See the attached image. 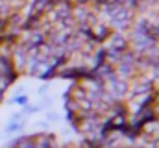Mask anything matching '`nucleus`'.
<instances>
[{
  "instance_id": "5",
  "label": "nucleus",
  "mask_w": 159,
  "mask_h": 148,
  "mask_svg": "<svg viewBox=\"0 0 159 148\" xmlns=\"http://www.w3.org/2000/svg\"><path fill=\"white\" fill-rule=\"evenodd\" d=\"M11 102H13V104H19V106H22V108L30 104V100H28V96H26V95H17Z\"/></svg>"
},
{
  "instance_id": "2",
  "label": "nucleus",
  "mask_w": 159,
  "mask_h": 148,
  "mask_svg": "<svg viewBox=\"0 0 159 148\" xmlns=\"http://www.w3.org/2000/svg\"><path fill=\"white\" fill-rule=\"evenodd\" d=\"M152 91H156L154 81L152 80H141V81H137V83L131 85L129 95L131 96H137V95H146V93H152Z\"/></svg>"
},
{
  "instance_id": "4",
  "label": "nucleus",
  "mask_w": 159,
  "mask_h": 148,
  "mask_svg": "<svg viewBox=\"0 0 159 148\" xmlns=\"http://www.w3.org/2000/svg\"><path fill=\"white\" fill-rule=\"evenodd\" d=\"M13 83V80L11 78H7L6 74H0V91L2 93H6L7 89H9V85Z\"/></svg>"
},
{
  "instance_id": "6",
  "label": "nucleus",
  "mask_w": 159,
  "mask_h": 148,
  "mask_svg": "<svg viewBox=\"0 0 159 148\" xmlns=\"http://www.w3.org/2000/svg\"><path fill=\"white\" fill-rule=\"evenodd\" d=\"M56 120H59V115L56 111H48L46 113V122H56Z\"/></svg>"
},
{
  "instance_id": "8",
  "label": "nucleus",
  "mask_w": 159,
  "mask_h": 148,
  "mask_svg": "<svg viewBox=\"0 0 159 148\" xmlns=\"http://www.w3.org/2000/svg\"><path fill=\"white\" fill-rule=\"evenodd\" d=\"M2 100H4V93L0 91V102H2Z\"/></svg>"
},
{
  "instance_id": "1",
  "label": "nucleus",
  "mask_w": 159,
  "mask_h": 148,
  "mask_svg": "<svg viewBox=\"0 0 159 148\" xmlns=\"http://www.w3.org/2000/svg\"><path fill=\"white\" fill-rule=\"evenodd\" d=\"M106 43H107V48H111V50L124 52V50L129 48V39H126L122 32H111L109 37L106 39Z\"/></svg>"
},
{
  "instance_id": "7",
  "label": "nucleus",
  "mask_w": 159,
  "mask_h": 148,
  "mask_svg": "<svg viewBox=\"0 0 159 148\" xmlns=\"http://www.w3.org/2000/svg\"><path fill=\"white\" fill-rule=\"evenodd\" d=\"M46 91H48V83H46V85H43V87L39 89V95H44Z\"/></svg>"
},
{
  "instance_id": "3",
  "label": "nucleus",
  "mask_w": 159,
  "mask_h": 148,
  "mask_svg": "<svg viewBox=\"0 0 159 148\" xmlns=\"http://www.w3.org/2000/svg\"><path fill=\"white\" fill-rule=\"evenodd\" d=\"M22 126H24V120H19V122L9 120V122H7V126H6V133H15V132H20V130H22Z\"/></svg>"
}]
</instances>
